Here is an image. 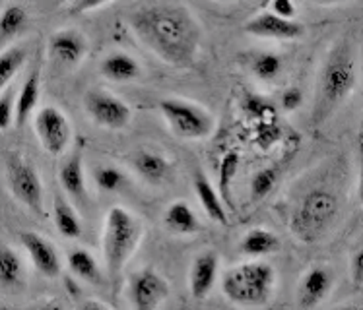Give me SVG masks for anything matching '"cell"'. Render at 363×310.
I'll list each match as a JSON object with an SVG mask.
<instances>
[{"instance_id":"cell-1","label":"cell","mask_w":363,"mask_h":310,"mask_svg":"<svg viewBox=\"0 0 363 310\" xmlns=\"http://www.w3.org/2000/svg\"><path fill=\"white\" fill-rule=\"evenodd\" d=\"M134 35L169 67H193L201 52L202 30L181 4H146L128 14Z\"/></svg>"},{"instance_id":"cell-2","label":"cell","mask_w":363,"mask_h":310,"mask_svg":"<svg viewBox=\"0 0 363 310\" xmlns=\"http://www.w3.org/2000/svg\"><path fill=\"white\" fill-rule=\"evenodd\" d=\"M357 86V57L352 45L340 43L330 49L319 78V97L315 101L313 122H323L328 115L346 101Z\"/></svg>"},{"instance_id":"cell-3","label":"cell","mask_w":363,"mask_h":310,"mask_svg":"<svg viewBox=\"0 0 363 310\" xmlns=\"http://www.w3.org/2000/svg\"><path fill=\"white\" fill-rule=\"evenodd\" d=\"M144 227L136 215L123 206H113L105 215L104 262L109 277H117L140 246Z\"/></svg>"},{"instance_id":"cell-4","label":"cell","mask_w":363,"mask_h":310,"mask_svg":"<svg viewBox=\"0 0 363 310\" xmlns=\"http://www.w3.org/2000/svg\"><path fill=\"white\" fill-rule=\"evenodd\" d=\"M276 280L274 266L252 260L225 272L222 291L228 301L239 306H264L274 297Z\"/></svg>"},{"instance_id":"cell-5","label":"cell","mask_w":363,"mask_h":310,"mask_svg":"<svg viewBox=\"0 0 363 310\" xmlns=\"http://www.w3.org/2000/svg\"><path fill=\"white\" fill-rule=\"evenodd\" d=\"M338 215V200L326 188H313L297 204L289 219V231L297 241L313 244L320 241L333 227Z\"/></svg>"},{"instance_id":"cell-6","label":"cell","mask_w":363,"mask_h":310,"mask_svg":"<svg viewBox=\"0 0 363 310\" xmlns=\"http://www.w3.org/2000/svg\"><path fill=\"white\" fill-rule=\"evenodd\" d=\"M160 109L173 134L183 140H202L214 132V117L204 107L193 101L171 97V99H163Z\"/></svg>"},{"instance_id":"cell-7","label":"cell","mask_w":363,"mask_h":310,"mask_svg":"<svg viewBox=\"0 0 363 310\" xmlns=\"http://www.w3.org/2000/svg\"><path fill=\"white\" fill-rule=\"evenodd\" d=\"M8 185L18 202L35 214H43V183L38 169L23 155L10 154L6 161Z\"/></svg>"},{"instance_id":"cell-8","label":"cell","mask_w":363,"mask_h":310,"mask_svg":"<svg viewBox=\"0 0 363 310\" xmlns=\"http://www.w3.org/2000/svg\"><path fill=\"white\" fill-rule=\"evenodd\" d=\"M33 130L47 154L59 157L68 149L72 140V126L59 107H43L33 118Z\"/></svg>"},{"instance_id":"cell-9","label":"cell","mask_w":363,"mask_h":310,"mask_svg":"<svg viewBox=\"0 0 363 310\" xmlns=\"http://www.w3.org/2000/svg\"><path fill=\"white\" fill-rule=\"evenodd\" d=\"M84 107L97 125L111 130L126 128L133 118L130 105L105 89H89L84 97Z\"/></svg>"},{"instance_id":"cell-10","label":"cell","mask_w":363,"mask_h":310,"mask_svg":"<svg viewBox=\"0 0 363 310\" xmlns=\"http://www.w3.org/2000/svg\"><path fill=\"white\" fill-rule=\"evenodd\" d=\"M169 297V283L154 268H142L130 277L128 299L136 310H154Z\"/></svg>"},{"instance_id":"cell-11","label":"cell","mask_w":363,"mask_h":310,"mask_svg":"<svg viewBox=\"0 0 363 310\" xmlns=\"http://www.w3.org/2000/svg\"><path fill=\"white\" fill-rule=\"evenodd\" d=\"M20 243L28 252L33 268L43 277H49V280L59 277L60 272H62V262H60L57 246L49 239H45L33 231H23V233H20Z\"/></svg>"},{"instance_id":"cell-12","label":"cell","mask_w":363,"mask_h":310,"mask_svg":"<svg viewBox=\"0 0 363 310\" xmlns=\"http://www.w3.org/2000/svg\"><path fill=\"white\" fill-rule=\"evenodd\" d=\"M47 49H49L51 60H55L57 64L74 68L88 57L89 43L84 33L68 28V30H59L57 33H52Z\"/></svg>"},{"instance_id":"cell-13","label":"cell","mask_w":363,"mask_h":310,"mask_svg":"<svg viewBox=\"0 0 363 310\" xmlns=\"http://www.w3.org/2000/svg\"><path fill=\"white\" fill-rule=\"evenodd\" d=\"M245 31L255 38L294 41V39L303 38L305 28L296 20H288V18L276 16L272 12H262L245 23Z\"/></svg>"},{"instance_id":"cell-14","label":"cell","mask_w":363,"mask_h":310,"mask_svg":"<svg viewBox=\"0 0 363 310\" xmlns=\"http://www.w3.org/2000/svg\"><path fill=\"white\" fill-rule=\"evenodd\" d=\"M334 273L326 266H311L299 280L297 304L301 309H315L325 301L333 291Z\"/></svg>"},{"instance_id":"cell-15","label":"cell","mask_w":363,"mask_h":310,"mask_svg":"<svg viewBox=\"0 0 363 310\" xmlns=\"http://www.w3.org/2000/svg\"><path fill=\"white\" fill-rule=\"evenodd\" d=\"M130 165L136 171V175L152 186L165 185L169 180L171 173H173L169 159L160 151H154V149L134 151L130 155Z\"/></svg>"},{"instance_id":"cell-16","label":"cell","mask_w":363,"mask_h":310,"mask_svg":"<svg viewBox=\"0 0 363 310\" xmlns=\"http://www.w3.org/2000/svg\"><path fill=\"white\" fill-rule=\"evenodd\" d=\"M218 270H220V258L214 251L201 252L194 258L189 273V289L194 299H206L208 293L214 289Z\"/></svg>"},{"instance_id":"cell-17","label":"cell","mask_w":363,"mask_h":310,"mask_svg":"<svg viewBox=\"0 0 363 310\" xmlns=\"http://www.w3.org/2000/svg\"><path fill=\"white\" fill-rule=\"evenodd\" d=\"M163 223H165V229L171 231L173 235H194L201 229L199 217L186 200L171 202L163 214Z\"/></svg>"},{"instance_id":"cell-18","label":"cell","mask_w":363,"mask_h":310,"mask_svg":"<svg viewBox=\"0 0 363 310\" xmlns=\"http://www.w3.org/2000/svg\"><path fill=\"white\" fill-rule=\"evenodd\" d=\"M99 72L104 78L117 84H125V81L138 80L142 74L138 60L126 54V52H111L101 60Z\"/></svg>"},{"instance_id":"cell-19","label":"cell","mask_w":363,"mask_h":310,"mask_svg":"<svg viewBox=\"0 0 363 310\" xmlns=\"http://www.w3.org/2000/svg\"><path fill=\"white\" fill-rule=\"evenodd\" d=\"M39 96H41V72L39 68H33L30 76L23 81L22 89L18 93L14 103V122L18 126L26 125V120L38 109Z\"/></svg>"},{"instance_id":"cell-20","label":"cell","mask_w":363,"mask_h":310,"mask_svg":"<svg viewBox=\"0 0 363 310\" xmlns=\"http://www.w3.org/2000/svg\"><path fill=\"white\" fill-rule=\"evenodd\" d=\"M194 193L199 196V202L204 207V212L208 214V217L212 222L220 223V225H228V212H225V206H223L220 194L216 190L212 183L208 180V177L202 173V171H196L194 175Z\"/></svg>"},{"instance_id":"cell-21","label":"cell","mask_w":363,"mask_h":310,"mask_svg":"<svg viewBox=\"0 0 363 310\" xmlns=\"http://www.w3.org/2000/svg\"><path fill=\"white\" fill-rule=\"evenodd\" d=\"M59 183L68 196H72L74 200L86 198V175H84V161H82L80 151H74L62 163L59 171Z\"/></svg>"},{"instance_id":"cell-22","label":"cell","mask_w":363,"mask_h":310,"mask_svg":"<svg viewBox=\"0 0 363 310\" xmlns=\"http://www.w3.org/2000/svg\"><path fill=\"white\" fill-rule=\"evenodd\" d=\"M280 239L272 233V231L262 229V227H255V229L247 231L239 243V248L247 256L252 258H260V256H268V254H276L280 251Z\"/></svg>"},{"instance_id":"cell-23","label":"cell","mask_w":363,"mask_h":310,"mask_svg":"<svg viewBox=\"0 0 363 310\" xmlns=\"http://www.w3.org/2000/svg\"><path fill=\"white\" fill-rule=\"evenodd\" d=\"M52 222L55 227L60 235L67 239H80L84 233L82 227L80 215L76 214V209L72 204L65 200L62 196H55V204H52Z\"/></svg>"},{"instance_id":"cell-24","label":"cell","mask_w":363,"mask_h":310,"mask_svg":"<svg viewBox=\"0 0 363 310\" xmlns=\"http://www.w3.org/2000/svg\"><path fill=\"white\" fill-rule=\"evenodd\" d=\"M26 280V268L22 256L10 248L0 246V285L6 289L20 287Z\"/></svg>"},{"instance_id":"cell-25","label":"cell","mask_w":363,"mask_h":310,"mask_svg":"<svg viewBox=\"0 0 363 310\" xmlns=\"http://www.w3.org/2000/svg\"><path fill=\"white\" fill-rule=\"evenodd\" d=\"M68 268L78 280L88 281L94 285L101 281V270H99L96 256L86 248H74L68 254Z\"/></svg>"},{"instance_id":"cell-26","label":"cell","mask_w":363,"mask_h":310,"mask_svg":"<svg viewBox=\"0 0 363 310\" xmlns=\"http://www.w3.org/2000/svg\"><path fill=\"white\" fill-rule=\"evenodd\" d=\"M28 25V12L18 4H10L0 14V45L18 38Z\"/></svg>"},{"instance_id":"cell-27","label":"cell","mask_w":363,"mask_h":310,"mask_svg":"<svg viewBox=\"0 0 363 310\" xmlns=\"http://www.w3.org/2000/svg\"><path fill=\"white\" fill-rule=\"evenodd\" d=\"M28 60V49L26 47H10L0 51V93L6 89L14 76L22 70L23 62Z\"/></svg>"},{"instance_id":"cell-28","label":"cell","mask_w":363,"mask_h":310,"mask_svg":"<svg viewBox=\"0 0 363 310\" xmlns=\"http://www.w3.org/2000/svg\"><path fill=\"white\" fill-rule=\"evenodd\" d=\"M284 62L276 52H257L251 59V72L262 81H274L282 74Z\"/></svg>"},{"instance_id":"cell-29","label":"cell","mask_w":363,"mask_h":310,"mask_svg":"<svg viewBox=\"0 0 363 310\" xmlns=\"http://www.w3.org/2000/svg\"><path fill=\"white\" fill-rule=\"evenodd\" d=\"M239 169V155L238 151H228L223 155L222 165H220V180H218V194L223 204L231 206V183L238 175Z\"/></svg>"},{"instance_id":"cell-30","label":"cell","mask_w":363,"mask_h":310,"mask_svg":"<svg viewBox=\"0 0 363 310\" xmlns=\"http://www.w3.org/2000/svg\"><path fill=\"white\" fill-rule=\"evenodd\" d=\"M94 180L99 190L104 193H119L126 185L125 171L115 165H99L94 169Z\"/></svg>"},{"instance_id":"cell-31","label":"cell","mask_w":363,"mask_h":310,"mask_svg":"<svg viewBox=\"0 0 363 310\" xmlns=\"http://www.w3.org/2000/svg\"><path fill=\"white\" fill-rule=\"evenodd\" d=\"M276 183H278V171L274 167H264L255 173L251 178V198L255 202L264 200L268 194L274 190Z\"/></svg>"},{"instance_id":"cell-32","label":"cell","mask_w":363,"mask_h":310,"mask_svg":"<svg viewBox=\"0 0 363 310\" xmlns=\"http://www.w3.org/2000/svg\"><path fill=\"white\" fill-rule=\"evenodd\" d=\"M14 93L6 89L0 93V130H6L14 122Z\"/></svg>"},{"instance_id":"cell-33","label":"cell","mask_w":363,"mask_h":310,"mask_svg":"<svg viewBox=\"0 0 363 310\" xmlns=\"http://www.w3.org/2000/svg\"><path fill=\"white\" fill-rule=\"evenodd\" d=\"M111 0H72L70 6H68V12L72 16H82L88 14L91 10H97V8L109 4Z\"/></svg>"},{"instance_id":"cell-34","label":"cell","mask_w":363,"mask_h":310,"mask_svg":"<svg viewBox=\"0 0 363 310\" xmlns=\"http://www.w3.org/2000/svg\"><path fill=\"white\" fill-rule=\"evenodd\" d=\"M350 277H352V283L354 287L362 289L363 285V251L357 248L354 252V256L350 260Z\"/></svg>"},{"instance_id":"cell-35","label":"cell","mask_w":363,"mask_h":310,"mask_svg":"<svg viewBox=\"0 0 363 310\" xmlns=\"http://www.w3.org/2000/svg\"><path fill=\"white\" fill-rule=\"evenodd\" d=\"M301 103H303V93H301V89L289 88L284 91L282 107L286 111H296V109H299V105Z\"/></svg>"},{"instance_id":"cell-36","label":"cell","mask_w":363,"mask_h":310,"mask_svg":"<svg viewBox=\"0 0 363 310\" xmlns=\"http://www.w3.org/2000/svg\"><path fill=\"white\" fill-rule=\"evenodd\" d=\"M272 14L294 20V16H296V4H294V0H274L272 2Z\"/></svg>"},{"instance_id":"cell-37","label":"cell","mask_w":363,"mask_h":310,"mask_svg":"<svg viewBox=\"0 0 363 310\" xmlns=\"http://www.w3.org/2000/svg\"><path fill=\"white\" fill-rule=\"evenodd\" d=\"M309 2H315V4H340V2H346V0H309Z\"/></svg>"},{"instance_id":"cell-38","label":"cell","mask_w":363,"mask_h":310,"mask_svg":"<svg viewBox=\"0 0 363 310\" xmlns=\"http://www.w3.org/2000/svg\"><path fill=\"white\" fill-rule=\"evenodd\" d=\"M84 306H107L104 303H84Z\"/></svg>"},{"instance_id":"cell-39","label":"cell","mask_w":363,"mask_h":310,"mask_svg":"<svg viewBox=\"0 0 363 310\" xmlns=\"http://www.w3.org/2000/svg\"><path fill=\"white\" fill-rule=\"evenodd\" d=\"M223 2H233V0H223Z\"/></svg>"}]
</instances>
